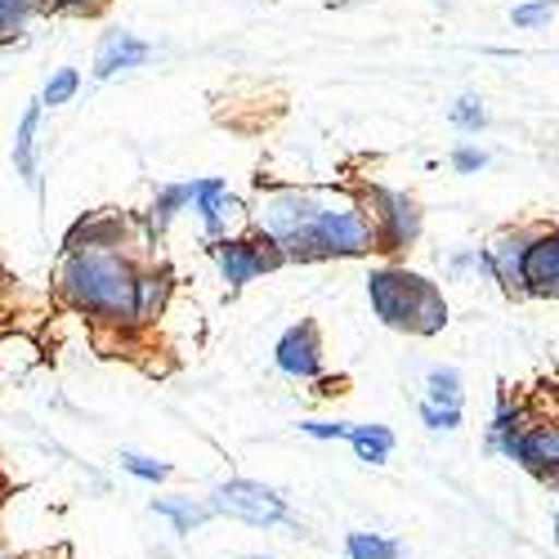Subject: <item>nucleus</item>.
Returning <instances> with one entry per match:
<instances>
[{"mask_svg":"<svg viewBox=\"0 0 559 559\" xmlns=\"http://www.w3.org/2000/svg\"><path fill=\"white\" fill-rule=\"evenodd\" d=\"M134 255L121 251H63L59 296L117 332H134Z\"/></svg>","mask_w":559,"mask_h":559,"instance_id":"1","label":"nucleus"},{"mask_svg":"<svg viewBox=\"0 0 559 559\" xmlns=\"http://www.w3.org/2000/svg\"><path fill=\"white\" fill-rule=\"evenodd\" d=\"M367 300L377 309V318L394 332L439 336L448 328V300L426 273H412L399 264L371 269L367 273Z\"/></svg>","mask_w":559,"mask_h":559,"instance_id":"2","label":"nucleus"},{"mask_svg":"<svg viewBox=\"0 0 559 559\" xmlns=\"http://www.w3.org/2000/svg\"><path fill=\"white\" fill-rule=\"evenodd\" d=\"M377 251V233H371V219L362 211V202H341L328 206L318 202L309 228L283 251L287 264H313V260H358Z\"/></svg>","mask_w":559,"mask_h":559,"instance_id":"3","label":"nucleus"},{"mask_svg":"<svg viewBox=\"0 0 559 559\" xmlns=\"http://www.w3.org/2000/svg\"><path fill=\"white\" fill-rule=\"evenodd\" d=\"M206 510L211 520H238V524H251V528H277V524H292V506L287 497L260 484V479H224L211 488L206 497Z\"/></svg>","mask_w":559,"mask_h":559,"instance_id":"4","label":"nucleus"},{"mask_svg":"<svg viewBox=\"0 0 559 559\" xmlns=\"http://www.w3.org/2000/svg\"><path fill=\"white\" fill-rule=\"evenodd\" d=\"M362 211L371 219V233H377V251H385V255H399L421 238V206H416V198H407L403 189H381V183H371L362 193Z\"/></svg>","mask_w":559,"mask_h":559,"instance_id":"5","label":"nucleus"},{"mask_svg":"<svg viewBox=\"0 0 559 559\" xmlns=\"http://www.w3.org/2000/svg\"><path fill=\"white\" fill-rule=\"evenodd\" d=\"M313 211H318V198L305 189H269L260 198V206L251 211V224H255L260 238H269L277 251H287L309 228Z\"/></svg>","mask_w":559,"mask_h":559,"instance_id":"6","label":"nucleus"},{"mask_svg":"<svg viewBox=\"0 0 559 559\" xmlns=\"http://www.w3.org/2000/svg\"><path fill=\"white\" fill-rule=\"evenodd\" d=\"M211 255H215V269L219 277L233 287V292H242L247 283H255L260 273H273V269H283V251H277L269 238H260V233H247V238H224V242H211Z\"/></svg>","mask_w":559,"mask_h":559,"instance_id":"7","label":"nucleus"},{"mask_svg":"<svg viewBox=\"0 0 559 559\" xmlns=\"http://www.w3.org/2000/svg\"><path fill=\"white\" fill-rule=\"evenodd\" d=\"M492 452H501L506 461H515L520 471H528L546 484L559 475V421H533L515 439H501Z\"/></svg>","mask_w":559,"mask_h":559,"instance_id":"8","label":"nucleus"},{"mask_svg":"<svg viewBox=\"0 0 559 559\" xmlns=\"http://www.w3.org/2000/svg\"><path fill=\"white\" fill-rule=\"evenodd\" d=\"M273 367L283 371L287 381H318L322 377V336L318 322H292V328L277 336L273 345Z\"/></svg>","mask_w":559,"mask_h":559,"instance_id":"9","label":"nucleus"},{"mask_svg":"<svg viewBox=\"0 0 559 559\" xmlns=\"http://www.w3.org/2000/svg\"><path fill=\"white\" fill-rule=\"evenodd\" d=\"M139 224L126 219L121 211H95V215H81L68 238H63V251H121L130 255V233Z\"/></svg>","mask_w":559,"mask_h":559,"instance_id":"10","label":"nucleus"},{"mask_svg":"<svg viewBox=\"0 0 559 559\" xmlns=\"http://www.w3.org/2000/svg\"><path fill=\"white\" fill-rule=\"evenodd\" d=\"M533 233L515 228V233H501L492 247L479 251V269H488V277L506 292V296H528L524 292V251H528Z\"/></svg>","mask_w":559,"mask_h":559,"instance_id":"11","label":"nucleus"},{"mask_svg":"<svg viewBox=\"0 0 559 559\" xmlns=\"http://www.w3.org/2000/svg\"><path fill=\"white\" fill-rule=\"evenodd\" d=\"M524 292L542 300H559V228H542L524 251Z\"/></svg>","mask_w":559,"mask_h":559,"instance_id":"12","label":"nucleus"},{"mask_svg":"<svg viewBox=\"0 0 559 559\" xmlns=\"http://www.w3.org/2000/svg\"><path fill=\"white\" fill-rule=\"evenodd\" d=\"M193 211H198V219H202L211 242H224L228 238V224L247 215L242 202L228 193L224 179H193Z\"/></svg>","mask_w":559,"mask_h":559,"instance_id":"13","label":"nucleus"},{"mask_svg":"<svg viewBox=\"0 0 559 559\" xmlns=\"http://www.w3.org/2000/svg\"><path fill=\"white\" fill-rule=\"evenodd\" d=\"M175 292V273L166 264H139L134 273V328H153L166 313V300Z\"/></svg>","mask_w":559,"mask_h":559,"instance_id":"14","label":"nucleus"},{"mask_svg":"<svg viewBox=\"0 0 559 559\" xmlns=\"http://www.w3.org/2000/svg\"><path fill=\"white\" fill-rule=\"evenodd\" d=\"M153 59V45L139 40L134 32H108L99 40V55H95V81H112L130 68H144Z\"/></svg>","mask_w":559,"mask_h":559,"instance_id":"15","label":"nucleus"},{"mask_svg":"<svg viewBox=\"0 0 559 559\" xmlns=\"http://www.w3.org/2000/svg\"><path fill=\"white\" fill-rule=\"evenodd\" d=\"M36 130H40V99L23 108L19 130H14V170L32 193H40V162H36Z\"/></svg>","mask_w":559,"mask_h":559,"instance_id":"16","label":"nucleus"},{"mask_svg":"<svg viewBox=\"0 0 559 559\" xmlns=\"http://www.w3.org/2000/svg\"><path fill=\"white\" fill-rule=\"evenodd\" d=\"M183 206H193V183H166V189H157V198H153V206L144 215V233L148 238H162Z\"/></svg>","mask_w":559,"mask_h":559,"instance_id":"17","label":"nucleus"},{"mask_svg":"<svg viewBox=\"0 0 559 559\" xmlns=\"http://www.w3.org/2000/svg\"><path fill=\"white\" fill-rule=\"evenodd\" d=\"M533 421H537L533 407H528L524 399H510V394L501 390L497 412H492V421H488V448H497L501 439H515V435H520V430H528Z\"/></svg>","mask_w":559,"mask_h":559,"instance_id":"18","label":"nucleus"},{"mask_svg":"<svg viewBox=\"0 0 559 559\" xmlns=\"http://www.w3.org/2000/svg\"><path fill=\"white\" fill-rule=\"evenodd\" d=\"M153 515L170 520V528L179 537H189L211 520V510H206V501H193V497H153Z\"/></svg>","mask_w":559,"mask_h":559,"instance_id":"19","label":"nucleus"},{"mask_svg":"<svg viewBox=\"0 0 559 559\" xmlns=\"http://www.w3.org/2000/svg\"><path fill=\"white\" fill-rule=\"evenodd\" d=\"M349 448H354V456L362 461V465H385L390 456H394V430L390 426H349V439H345Z\"/></svg>","mask_w":559,"mask_h":559,"instance_id":"20","label":"nucleus"},{"mask_svg":"<svg viewBox=\"0 0 559 559\" xmlns=\"http://www.w3.org/2000/svg\"><path fill=\"white\" fill-rule=\"evenodd\" d=\"M426 403L435 407H461L465 403V381L456 367H430L426 371Z\"/></svg>","mask_w":559,"mask_h":559,"instance_id":"21","label":"nucleus"},{"mask_svg":"<svg viewBox=\"0 0 559 559\" xmlns=\"http://www.w3.org/2000/svg\"><path fill=\"white\" fill-rule=\"evenodd\" d=\"M345 555L349 559H403V546L385 533L354 528V533H345Z\"/></svg>","mask_w":559,"mask_h":559,"instance_id":"22","label":"nucleus"},{"mask_svg":"<svg viewBox=\"0 0 559 559\" xmlns=\"http://www.w3.org/2000/svg\"><path fill=\"white\" fill-rule=\"evenodd\" d=\"M40 10V0H0V45H14Z\"/></svg>","mask_w":559,"mask_h":559,"instance_id":"23","label":"nucleus"},{"mask_svg":"<svg viewBox=\"0 0 559 559\" xmlns=\"http://www.w3.org/2000/svg\"><path fill=\"white\" fill-rule=\"evenodd\" d=\"M76 90H81V72H76V68H59L50 81H45V90H40V108H63V104H72Z\"/></svg>","mask_w":559,"mask_h":559,"instance_id":"24","label":"nucleus"},{"mask_svg":"<svg viewBox=\"0 0 559 559\" xmlns=\"http://www.w3.org/2000/svg\"><path fill=\"white\" fill-rule=\"evenodd\" d=\"M121 471L134 475L139 484H166L170 479V465L157 456H144V452H121Z\"/></svg>","mask_w":559,"mask_h":559,"instance_id":"25","label":"nucleus"},{"mask_svg":"<svg viewBox=\"0 0 559 559\" xmlns=\"http://www.w3.org/2000/svg\"><path fill=\"white\" fill-rule=\"evenodd\" d=\"M452 126H456V130H465V134H479V130L488 126V112H484V104H479L475 95L456 99V104H452Z\"/></svg>","mask_w":559,"mask_h":559,"instance_id":"26","label":"nucleus"},{"mask_svg":"<svg viewBox=\"0 0 559 559\" xmlns=\"http://www.w3.org/2000/svg\"><path fill=\"white\" fill-rule=\"evenodd\" d=\"M555 0H528V5H515L510 10V23L515 27H524V32H533V27H542V23H550L555 19Z\"/></svg>","mask_w":559,"mask_h":559,"instance_id":"27","label":"nucleus"},{"mask_svg":"<svg viewBox=\"0 0 559 559\" xmlns=\"http://www.w3.org/2000/svg\"><path fill=\"white\" fill-rule=\"evenodd\" d=\"M421 426L435 435H452V430H461V407H435L421 399Z\"/></svg>","mask_w":559,"mask_h":559,"instance_id":"28","label":"nucleus"},{"mask_svg":"<svg viewBox=\"0 0 559 559\" xmlns=\"http://www.w3.org/2000/svg\"><path fill=\"white\" fill-rule=\"evenodd\" d=\"M354 421H300V435L309 439H349Z\"/></svg>","mask_w":559,"mask_h":559,"instance_id":"29","label":"nucleus"},{"mask_svg":"<svg viewBox=\"0 0 559 559\" xmlns=\"http://www.w3.org/2000/svg\"><path fill=\"white\" fill-rule=\"evenodd\" d=\"M452 166H456L461 175H479V170L488 166V153H484V148H471V144H461V148L452 153Z\"/></svg>","mask_w":559,"mask_h":559,"instance_id":"30","label":"nucleus"},{"mask_svg":"<svg viewBox=\"0 0 559 559\" xmlns=\"http://www.w3.org/2000/svg\"><path fill=\"white\" fill-rule=\"evenodd\" d=\"M45 10H68V14H90V10H99L104 0H40Z\"/></svg>","mask_w":559,"mask_h":559,"instance_id":"31","label":"nucleus"},{"mask_svg":"<svg viewBox=\"0 0 559 559\" xmlns=\"http://www.w3.org/2000/svg\"><path fill=\"white\" fill-rule=\"evenodd\" d=\"M546 488H550V497H555V506H559V475H555V479H546Z\"/></svg>","mask_w":559,"mask_h":559,"instance_id":"32","label":"nucleus"},{"mask_svg":"<svg viewBox=\"0 0 559 559\" xmlns=\"http://www.w3.org/2000/svg\"><path fill=\"white\" fill-rule=\"evenodd\" d=\"M247 559H273V555H247Z\"/></svg>","mask_w":559,"mask_h":559,"instance_id":"33","label":"nucleus"},{"mask_svg":"<svg viewBox=\"0 0 559 559\" xmlns=\"http://www.w3.org/2000/svg\"><path fill=\"white\" fill-rule=\"evenodd\" d=\"M555 546H559V520H555Z\"/></svg>","mask_w":559,"mask_h":559,"instance_id":"34","label":"nucleus"}]
</instances>
